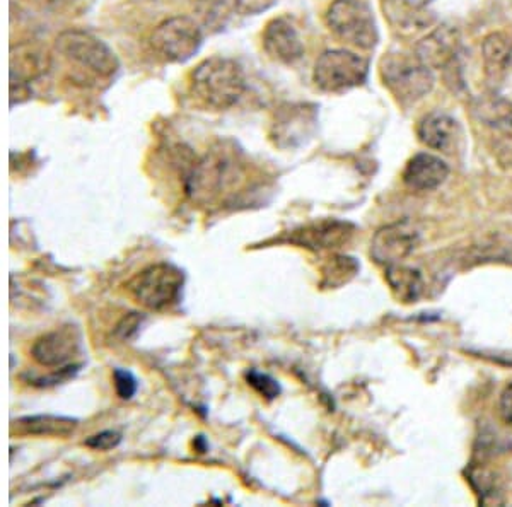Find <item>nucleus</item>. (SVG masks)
<instances>
[{"instance_id": "f257e3e1", "label": "nucleus", "mask_w": 512, "mask_h": 507, "mask_svg": "<svg viewBox=\"0 0 512 507\" xmlns=\"http://www.w3.org/2000/svg\"><path fill=\"white\" fill-rule=\"evenodd\" d=\"M243 181V166L229 152H209L193 164L187 176V193L193 202L207 205L224 197H231L234 188Z\"/></svg>"}, {"instance_id": "f03ea898", "label": "nucleus", "mask_w": 512, "mask_h": 507, "mask_svg": "<svg viewBox=\"0 0 512 507\" xmlns=\"http://www.w3.org/2000/svg\"><path fill=\"white\" fill-rule=\"evenodd\" d=\"M246 89L245 74L234 60L212 57L192 72V91L198 100L216 110L238 103Z\"/></svg>"}, {"instance_id": "7ed1b4c3", "label": "nucleus", "mask_w": 512, "mask_h": 507, "mask_svg": "<svg viewBox=\"0 0 512 507\" xmlns=\"http://www.w3.org/2000/svg\"><path fill=\"white\" fill-rule=\"evenodd\" d=\"M185 274L173 263H154L127 284L130 296L144 308L164 311L180 303Z\"/></svg>"}, {"instance_id": "20e7f679", "label": "nucleus", "mask_w": 512, "mask_h": 507, "mask_svg": "<svg viewBox=\"0 0 512 507\" xmlns=\"http://www.w3.org/2000/svg\"><path fill=\"white\" fill-rule=\"evenodd\" d=\"M328 28L349 45L371 50L379 40L371 7L362 0H335L326 12Z\"/></svg>"}, {"instance_id": "39448f33", "label": "nucleus", "mask_w": 512, "mask_h": 507, "mask_svg": "<svg viewBox=\"0 0 512 507\" xmlns=\"http://www.w3.org/2000/svg\"><path fill=\"white\" fill-rule=\"evenodd\" d=\"M381 76L384 86L395 94L402 103H415L431 93L434 88V76L427 65L417 57H407L400 53H391L381 62Z\"/></svg>"}, {"instance_id": "423d86ee", "label": "nucleus", "mask_w": 512, "mask_h": 507, "mask_svg": "<svg viewBox=\"0 0 512 507\" xmlns=\"http://www.w3.org/2000/svg\"><path fill=\"white\" fill-rule=\"evenodd\" d=\"M369 74V62L350 50H326L316 60L313 79L325 93H345L362 86Z\"/></svg>"}, {"instance_id": "0eeeda50", "label": "nucleus", "mask_w": 512, "mask_h": 507, "mask_svg": "<svg viewBox=\"0 0 512 507\" xmlns=\"http://www.w3.org/2000/svg\"><path fill=\"white\" fill-rule=\"evenodd\" d=\"M57 50L72 64L98 77H111L117 72V55L105 41L86 31H65L57 38Z\"/></svg>"}, {"instance_id": "6e6552de", "label": "nucleus", "mask_w": 512, "mask_h": 507, "mask_svg": "<svg viewBox=\"0 0 512 507\" xmlns=\"http://www.w3.org/2000/svg\"><path fill=\"white\" fill-rule=\"evenodd\" d=\"M202 30L195 19L188 16H175L159 24L151 36L154 52L168 62L183 64L192 59L202 47Z\"/></svg>"}, {"instance_id": "1a4fd4ad", "label": "nucleus", "mask_w": 512, "mask_h": 507, "mask_svg": "<svg viewBox=\"0 0 512 507\" xmlns=\"http://www.w3.org/2000/svg\"><path fill=\"white\" fill-rule=\"evenodd\" d=\"M81 349V330L74 325H64L36 338L31 345V356L43 368L60 369L74 364Z\"/></svg>"}, {"instance_id": "9d476101", "label": "nucleus", "mask_w": 512, "mask_h": 507, "mask_svg": "<svg viewBox=\"0 0 512 507\" xmlns=\"http://www.w3.org/2000/svg\"><path fill=\"white\" fill-rule=\"evenodd\" d=\"M420 243V231L414 222L398 221L388 224L374 234L371 258L384 267L396 265L410 257Z\"/></svg>"}, {"instance_id": "9b49d317", "label": "nucleus", "mask_w": 512, "mask_h": 507, "mask_svg": "<svg viewBox=\"0 0 512 507\" xmlns=\"http://www.w3.org/2000/svg\"><path fill=\"white\" fill-rule=\"evenodd\" d=\"M354 231L355 228L350 222L323 219V221L309 222L306 226L292 231L289 241L308 250H333V248L347 245L354 236Z\"/></svg>"}, {"instance_id": "f8f14e48", "label": "nucleus", "mask_w": 512, "mask_h": 507, "mask_svg": "<svg viewBox=\"0 0 512 507\" xmlns=\"http://www.w3.org/2000/svg\"><path fill=\"white\" fill-rule=\"evenodd\" d=\"M263 48L272 59L294 64L304 55V43L294 24L286 18L272 19L263 31Z\"/></svg>"}, {"instance_id": "ddd939ff", "label": "nucleus", "mask_w": 512, "mask_h": 507, "mask_svg": "<svg viewBox=\"0 0 512 507\" xmlns=\"http://www.w3.org/2000/svg\"><path fill=\"white\" fill-rule=\"evenodd\" d=\"M460 48V33L451 26H439L417 45V59L429 69H444L453 64Z\"/></svg>"}, {"instance_id": "4468645a", "label": "nucleus", "mask_w": 512, "mask_h": 507, "mask_svg": "<svg viewBox=\"0 0 512 507\" xmlns=\"http://www.w3.org/2000/svg\"><path fill=\"white\" fill-rule=\"evenodd\" d=\"M449 168L443 159L434 154L420 152L410 159L403 171V181L415 192H431L448 180Z\"/></svg>"}, {"instance_id": "2eb2a0df", "label": "nucleus", "mask_w": 512, "mask_h": 507, "mask_svg": "<svg viewBox=\"0 0 512 507\" xmlns=\"http://www.w3.org/2000/svg\"><path fill=\"white\" fill-rule=\"evenodd\" d=\"M461 130L458 122L446 113H431L420 122L419 139L436 151L451 152L460 139Z\"/></svg>"}, {"instance_id": "dca6fc26", "label": "nucleus", "mask_w": 512, "mask_h": 507, "mask_svg": "<svg viewBox=\"0 0 512 507\" xmlns=\"http://www.w3.org/2000/svg\"><path fill=\"white\" fill-rule=\"evenodd\" d=\"M48 69L47 55L38 48L21 45L11 50V88L24 89Z\"/></svg>"}, {"instance_id": "f3484780", "label": "nucleus", "mask_w": 512, "mask_h": 507, "mask_svg": "<svg viewBox=\"0 0 512 507\" xmlns=\"http://www.w3.org/2000/svg\"><path fill=\"white\" fill-rule=\"evenodd\" d=\"M21 434L41 436V438H67L79 426V420L65 415H26L14 422Z\"/></svg>"}, {"instance_id": "a211bd4d", "label": "nucleus", "mask_w": 512, "mask_h": 507, "mask_svg": "<svg viewBox=\"0 0 512 507\" xmlns=\"http://www.w3.org/2000/svg\"><path fill=\"white\" fill-rule=\"evenodd\" d=\"M383 9L396 30H424L434 21L431 12L412 0H383Z\"/></svg>"}, {"instance_id": "6ab92c4d", "label": "nucleus", "mask_w": 512, "mask_h": 507, "mask_svg": "<svg viewBox=\"0 0 512 507\" xmlns=\"http://www.w3.org/2000/svg\"><path fill=\"white\" fill-rule=\"evenodd\" d=\"M483 62L490 79H501L512 67V36L492 33L482 43Z\"/></svg>"}, {"instance_id": "aec40b11", "label": "nucleus", "mask_w": 512, "mask_h": 507, "mask_svg": "<svg viewBox=\"0 0 512 507\" xmlns=\"http://www.w3.org/2000/svg\"><path fill=\"white\" fill-rule=\"evenodd\" d=\"M386 280L393 294L402 303H415L424 289V280L419 270L410 269L400 263L386 267Z\"/></svg>"}, {"instance_id": "412c9836", "label": "nucleus", "mask_w": 512, "mask_h": 507, "mask_svg": "<svg viewBox=\"0 0 512 507\" xmlns=\"http://www.w3.org/2000/svg\"><path fill=\"white\" fill-rule=\"evenodd\" d=\"M475 113L483 123L497 130L512 132V105L499 98H483L475 105Z\"/></svg>"}, {"instance_id": "4be33fe9", "label": "nucleus", "mask_w": 512, "mask_h": 507, "mask_svg": "<svg viewBox=\"0 0 512 507\" xmlns=\"http://www.w3.org/2000/svg\"><path fill=\"white\" fill-rule=\"evenodd\" d=\"M359 272V263L350 257H333L323 267V280L321 286L340 287L354 279Z\"/></svg>"}, {"instance_id": "5701e85b", "label": "nucleus", "mask_w": 512, "mask_h": 507, "mask_svg": "<svg viewBox=\"0 0 512 507\" xmlns=\"http://www.w3.org/2000/svg\"><path fill=\"white\" fill-rule=\"evenodd\" d=\"M246 383H248L256 393H260L268 402H272V400H275V398L280 395L279 381L272 378L270 374L262 373V371L250 369V371L246 373Z\"/></svg>"}, {"instance_id": "b1692460", "label": "nucleus", "mask_w": 512, "mask_h": 507, "mask_svg": "<svg viewBox=\"0 0 512 507\" xmlns=\"http://www.w3.org/2000/svg\"><path fill=\"white\" fill-rule=\"evenodd\" d=\"M113 383H115V390H117L118 397L122 400H130L135 397V393L139 390V383L134 374L127 371V369L117 368L113 371Z\"/></svg>"}, {"instance_id": "393cba45", "label": "nucleus", "mask_w": 512, "mask_h": 507, "mask_svg": "<svg viewBox=\"0 0 512 507\" xmlns=\"http://www.w3.org/2000/svg\"><path fill=\"white\" fill-rule=\"evenodd\" d=\"M144 320H146V316L142 313H128L127 316H123L117 328H115V335L123 342H127L139 333V328L142 327Z\"/></svg>"}, {"instance_id": "a878e982", "label": "nucleus", "mask_w": 512, "mask_h": 507, "mask_svg": "<svg viewBox=\"0 0 512 507\" xmlns=\"http://www.w3.org/2000/svg\"><path fill=\"white\" fill-rule=\"evenodd\" d=\"M120 443H122V434L117 431H101L84 441V444L94 451H110L117 448Z\"/></svg>"}, {"instance_id": "bb28decb", "label": "nucleus", "mask_w": 512, "mask_h": 507, "mask_svg": "<svg viewBox=\"0 0 512 507\" xmlns=\"http://www.w3.org/2000/svg\"><path fill=\"white\" fill-rule=\"evenodd\" d=\"M277 0H236L234 2V12H238L241 16H255L268 11L274 6Z\"/></svg>"}, {"instance_id": "cd10ccee", "label": "nucleus", "mask_w": 512, "mask_h": 507, "mask_svg": "<svg viewBox=\"0 0 512 507\" xmlns=\"http://www.w3.org/2000/svg\"><path fill=\"white\" fill-rule=\"evenodd\" d=\"M499 408H501V415L504 422L512 426V383L507 386L506 390L502 391Z\"/></svg>"}, {"instance_id": "c85d7f7f", "label": "nucleus", "mask_w": 512, "mask_h": 507, "mask_svg": "<svg viewBox=\"0 0 512 507\" xmlns=\"http://www.w3.org/2000/svg\"><path fill=\"white\" fill-rule=\"evenodd\" d=\"M200 2L209 4L212 9H227L229 6L234 7L236 0H200Z\"/></svg>"}, {"instance_id": "c756f323", "label": "nucleus", "mask_w": 512, "mask_h": 507, "mask_svg": "<svg viewBox=\"0 0 512 507\" xmlns=\"http://www.w3.org/2000/svg\"><path fill=\"white\" fill-rule=\"evenodd\" d=\"M193 448L197 449L198 453H205L207 448H209V444L205 441L204 436H197L195 441H193Z\"/></svg>"}]
</instances>
